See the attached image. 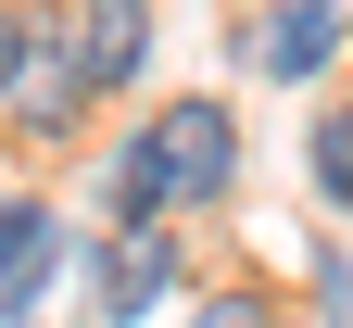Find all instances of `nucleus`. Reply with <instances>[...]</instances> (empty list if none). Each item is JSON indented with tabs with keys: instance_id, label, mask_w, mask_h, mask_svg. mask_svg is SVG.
<instances>
[{
	"instance_id": "9",
	"label": "nucleus",
	"mask_w": 353,
	"mask_h": 328,
	"mask_svg": "<svg viewBox=\"0 0 353 328\" xmlns=\"http://www.w3.org/2000/svg\"><path fill=\"white\" fill-rule=\"evenodd\" d=\"M190 328H265V303H240V291H214V303H202Z\"/></svg>"
},
{
	"instance_id": "6",
	"label": "nucleus",
	"mask_w": 353,
	"mask_h": 328,
	"mask_svg": "<svg viewBox=\"0 0 353 328\" xmlns=\"http://www.w3.org/2000/svg\"><path fill=\"white\" fill-rule=\"evenodd\" d=\"M76 38H88V64H101V88H126L139 51H152V0H76Z\"/></svg>"
},
{
	"instance_id": "8",
	"label": "nucleus",
	"mask_w": 353,
	"mask_h": 328,
	"mask_svg": "<svg viewBox=\"0 0 353 328\" xmlns=\"http://www.w3.org/2000/svg\"><path fill=\"white\" fill-rule=\"evenodd\" d=\"M101 215H114V227H152V215H176V202H164V177H152V152H139V139H126V152H114V177H101Z\"/></svg>"
},
{
	"instance_id": "3",
	"label": "nucleus",
	"mask_w": 353,
	"mask_h": 328,
	"mask_svg": "<svg viewBox=\"0 0 353 328\" xmlns=\"http://www.w3.org/2000/svg\"><path fill=\"white\" fill-rule=\"evenodd\" d=\"M341 64V0H278V13L252 26V76H278V88H316Z\"/></svg>"
},
{
	"instance_id": "4",
	"label": "nucleus",
	"mask_w": 353,
	"mask_h": 328,
	"mask_svg": "<svg viewBox=\"0 0 353 328\" xmlns=\"http://www.w3.org/2000/svg\"><path fill=\"white\" fill-rule=\"evenodd\" d=\"M51 265H63V227H51V202H0V316H26L38 291H51Z\"/></svg>"
},
{
	"instance_id": "7",
	"label": "nucleus",
	"mask_w": 353,
	"mask_h": 328,
	"mask_svg": "<svg viewBox=\"0 0 353 328\" xmlns=\"http://www.w3.org/2000/svg\"><path fill=\"white\" fill-rule=\"evenodd\" d=\"M303 177H316V202H341V215H353V102H328V114H316Z\"/></svg>"
},
{
	"instance_id": "5",
	"label": "nucleus",
	"mask_w": 353,
	"mask_h": 328,
	"mask_svg": "<svg viewBox=\"0 0 353 328\" xmlns=\"http://www.w3.org/2000/svg\"><path fill=\"white\" fill-rule=\"evenodd\" d=\"M164 291H176V253L152 240V227H126V253H101V316L126 328V316H152Z\"/></svg>"
},
{
	"instance_id": "1",
	"label": "nucleus",
	"mask_w": 353,
	"mask_h": 328,
	"mask_svg": "<svg viewBox=\"0 0 353 328\" xmlns=\"http://www.w3.org/2000/svg\"><path fill=\"white\" fill-rule=\"evenodd\" d=\"M101 102V64H88L76 13H13V64H0V126L13 139H76Z\"/></svg>"
},
{
	"instance_id": "2",
	"label": "nucleus",
	"mask_w": 353,
	"mask_h": 328,
	"mask_svg": "<svg viewBox=\"0 0 353 328\" xmlns=\"http://www.w3.org/2000/svg\"><path fill=\"white\" fill-rule=\"evenodd\" d=\"M139 152H152V177H164V202L202 215V202H228V177H240V126H228L214 88H190V102H164V114L139 126Z\"/></svg>"
},
{
	"instance_id": "10",
	"label": "nucleus",
	"mask_w": 353,
	"mask_h": 328,
	"mask_svg": "<svg viewBox=\"0 0 353 328\" xmlns=\"http://www.w3.org/2000/svg\"><path fill=\"white\" fill-rule=\"evenodd\" d=\"M0 64H13V13H0Z\"/></svg>"
}]
</instances>
